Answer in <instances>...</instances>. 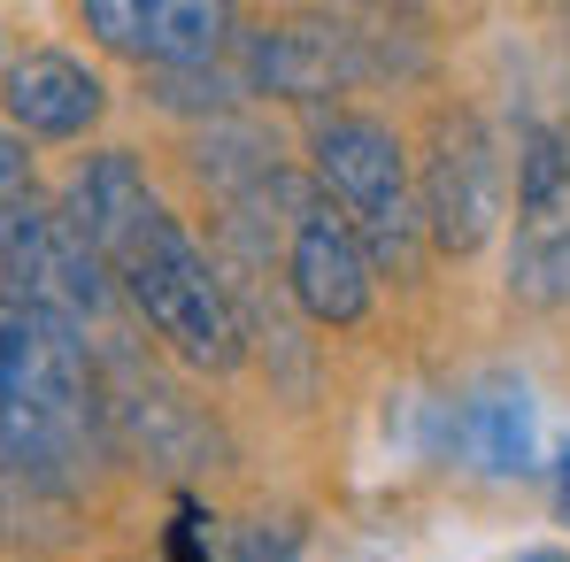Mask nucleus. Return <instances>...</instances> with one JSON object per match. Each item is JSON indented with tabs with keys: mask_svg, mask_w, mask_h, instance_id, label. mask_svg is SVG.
Masks as SVG:
<instances>
[{
	"mask_svg": "<svg viewBox=\"0 0 570 562\" xmlns=\"http://www.w3.org/2000/svg\"><path fill=\"white\" fill-rule=\"evenodd\" d=\"M62 216L86 231L100 270L116 285V300L155 324V339L193 363V371H239L247 355V324L232 308V285L216 278L208 247L170 216V200L147 186V170L124 147H100L70 170Z\"/></svg>",
	"mask_w": 570,
	"mask_h": 562,
	"instance_id": "1",
	"label": "nucleus"
},
{
	"mask_svg": "<svg viewBox=\"0 0 570 562\" xmlns=\"http://www.w3.org/2000/svg\"><path fill=\"white\" fill-rule=\"evenodd\" d=\"M100 447H108V393L94 377V347L0 293V463L70 501Z\"/></svg>",
	"mask_w": 570,
	"mask_h": 562,
	"instance_id": "2",
	"label": "nucleus"
},
{
	"mask_svg": "<svg viewBox=\"0 0 570 562\" xmlns=\"http://www.w3.org/2000/svg\"><path fill=\"white\" fill-rule=\"evenodd\" d=\"M0 293L8 300H23V308H39V316H55L62 332H78L86 347H108V355H124L116 339V285L100 270V255L86 247V231L62 216V200H47V193H8L0 200Z\"/></svg>",
	"mask_w": 570,
	"mask_h": 562,
	"instance_id": "3",
	"label": "nucleus"
},
{
	"mask_svg": "<svg viewBox=\"0 0 570 562\" xmlns=\"http://www.w3.org/2000/svg\"><path fill=\"white\" fill-rule=\"evenodd\" d=\"M308 162H316L308 186L355 224V239L371 247V263L409 270L424 224H416V186H409L401 139L385 131L379 116H316V131H308Z\"/></svg>",
	"mask_w": 570,
	"mask_h": 562,
	"instance_id": "4",
	"label": "nucleus"
},
{
	"mask_svg": "<svg viewBox=\"0 0 570 562\" xmlns=\"http://www.w3.org/2000/svg\"><path fill=\"white\" fill-rule=\"evenodd\" d=\"M278 231H285V293L301 300V316L347 332L371 316L379 293V263L355 239V224L308 186V178H278Z\"/></svg>",
	"mask_w": 570,
	"mask_h": 562,
	"instance_id": "5",
	"label": "nucleus"
},
{
	"mask_svg": "<svg viewBox=\"0 0 570 562\" xmlns=\"http://www.w3.org/2000/svg\"><path fill=\"white\" fill-rule=\"evenodd\" d=\"M416 224L448 255H478L493 239V224H501V147L478 116L440 124V147H432L424 186H416Z\"/></svg>",
	"mask_w": 570,
	"mask_h": 562,
	"instance_id": "6",
	"label": "nucleus"
},
{
	"mask_svg": "<svg viewBox=\"0 0 570 562\" xmlns=\"http://www.w3.org/2000/svg\"><path fill=\"white\" fill-rule=\"evenodd\" d=\"M86 31L100 47L163 70H216L232 47V8L216 0H86Z\"/></svg>",
	"mask_w": 570,
	"mask_h": 562,
	"instance_id": "7",
	"label": "nucleus"
},
{
	"mask_svg": "<svg viewBox=\"0 0 570 562\" xmlns=\"http://www.w3.org/2000/svg\"><path fill=\"white\" fill-rule=\"evenodd\" d=\"M355 78H371L355 31L340 23H271V31H239V86L278 100H332Z\"/></svg>",
	"mask_w": 570,
	"mask_h": 562,
	"instance_id": "8",
	"label": "nucleus"
},
{
	"mask_svg": "<svg viewBox=\"0 0 570 562\" xmlns=\"http://www.w3.org/2000/svg\"><path fill=\"white\" fill-rule=\"evenodd\" d=\"M0 108H8V131L16 139H86L100 116H108V86H100L78 55L39 47V55H16L0 70Z\"/></svg>",
	"mask_w": 570,
	"mask_h": 562,
	"instance_id": "9",
	"label": "nucleus"
},
{
	"mask_svg": "<svg viewBox=\"0 0 570 562\" xmlns=\"http://www.w3.org/2000/svg\"><path fill=\"white\" fill-rule=\"evenodd\" d=\"M448 432H455V447H463L485 477H532V470H540L532 393H524V377H509V371H485V377H478L471 393L455 401Z\"/></svg>",
	"mask_w": 570,
	"mask_h": 562,
	"instance_id": "10",
	"label": "nucleus"
},
{
	"mask_svg": "<svg viewBox=\"0 0 570 562\" xmlns=\"http://www.w3.org/2000/svg\"><path fill=\"white\" fill-rule=\"evenodd\" d=\"M570 200V139L556 124H532L517 139V208L524 224H556Z\"/></svg>",
	"mask_w": 570,
	"mask_h": 562,
	"instance_id": "11",
	"label": "nucleus"
},
{
	"mask_svg": "<svg viewBox=\"0 0 570 562\" xmlns=\"http://www.w3.org/2000/svg\"><path fill=\"white\" fill-rule=\"evenodd\" d=\"M509 278H517V293H532V300H570V216L524 224Z\"/></svg>",
	"mask_w": 570,
	"mask_h": 562,
	"instance_id": "12",
	"label": "nucleus"
},
{
	"mask_svg": "<svg viewBox=\"0 0 570 562\" xmlns=\"http://www.w3.org/2000/svg\"><path fill=\"white\" fill-rule=\"evenodd\" d=\"M239 93H247V86H239L232 70H163V78H155V100H163V108H200V116H232Z\"/></svg>",
	"mask_w": 570,
	"mask_h": 562,
	"instance_id": "13",
	"label": "nucleus"
},
{
	"mask_svg": "<svg viewBox=\"0 0 570 562\" xmlns=\"http://www.w3.org/2000/svg\"><path fill=\"white\" fill-rule=\"evenodd\" d=\"M216 562H301V524L293 516H255L216 548Z\"/></svg>",
	"mask_w": 570,
	"mask_h": 562,
	"instance_id": "14",
	"label": "nucleus"
},
{
	"mask_svg": "<svg viewBox=\"0 0 570 562\" xmlns=\"http://www.w3.org/2000/svg\"><path fill=\"white\" fill-rule=\"evenodd\" d=\"M163 562H216V516L193 493H178V509L163 524Z\"/></svg>",
	"mask_w": 570,
	"mask_h": 562,
	"instance_id": "15",
	"label": "nucleus"
},
{
	"mask_svg": "<svg viewBox=\"0 0 570 562\" xmlns=\"http://www.w3.org/2000/svg\"><path fill=\"white\" fill-rule=\"evenodd\" d=\"M23 186H31V155H23V139L0 124V200H8V193H23Z\"/></svg>",
	"mask_w": 570,
	"mask_h": 562,
	"instance_id": "16",
	"label": "nucleus"
},
{
	"mask_svg": "<svg viewBox=\"0 0 570 562\" xmlns=\"http://www.w3.org/2000/svg\"><path fill=\"white\" fill-rule=\"evenodd\" d=\"M556 516L570 524V440L556 447Z\"/></svg>",
	"mask_w": 570,
	"mask_h": 562,
	"instance_id": "17",
	"label": "nucleus"
},
{
	"mask_svg": "<svg viewBox=\"0 0 570 562\" xmlns=\"http://www.w3.org/2000/svg\"><path fill=\"white\" fill-rule=\"evenodd\" d=\"M509 562H570V548H517Z\"/></svg>",
	"mask_w": 570,
	"mask_h": 562,
	"instance_id": "18",
	"label": "nucleus"
},
{
	"mask_svg": "<svg viewBox=\"0 0 570 562\" xmlns=\"http://www.w3.org/2000/svg\"><path fill=\"white\" fill-rule=\"evenodd\" d=\"M0 70H8V47H0Z\"/></svg>",
	"mask_w": 570,
	"mask_h": 562,
	"instance_id": "19",
	"label": "nucleus"
}]
</instances>
